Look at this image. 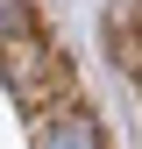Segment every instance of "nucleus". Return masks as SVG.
Returning a JSON list of instances; mask_svg holds the SVG:
<instances>
[{
    "instance_id": "1",
    "label": "nucleus",
    "mask_w": 142,
    "mask_h": 149,
    "mask_svg": "<svg viewBox=\"0 0 142 149\" xmlns=\"http://www.w3.org/2000/svg\"><path fill=\"white\" fill-rule=\"evenodd\" d=\"M36 149H106V135H100L93 107L64 100V107H50V114H43V135H36Z\"/></svg>"
},
{
    "instance_id": "2",
    "label": "nucleus",
    "mask_w": 142,
    "mask_h": 149,
    "mask_svg": "<svg viewBox=\"0 0 142 149\" xmlns=\"http://www.w3.org/2000/svg\"><path fill=\"white\" fill-rule=\"evenodd\" d=\"M22 29H36L29 0H0V43H7V36H22Z\"/></svg>"
}]
</instances>
